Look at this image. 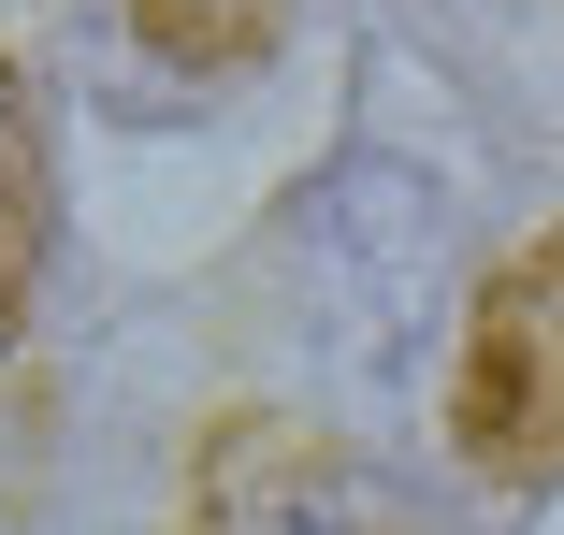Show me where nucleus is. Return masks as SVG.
<instances>
[{
	"label": "nucleus",
	"instance_id": "nucleus-3",
	"mask_svg": "<svg viewBox=\"0 0 564 535\" xmlns=\"http://www.w3.org/2000/svg\"><path fill=\"white\" fill-rule=\"evenodd\" d=\"M203 535H391V506L318 419H232L203 449Z\"/></svg>",
	"mask_w": 564,
	"mask_h": 535
},
{
	"label": "nucleus",
	"instance_id": "nucleus-4",
	"mask_svg": "<svg viewBox=\"0 0 564 535\" xmlns=\"http://www.w3.org/2000/svg\"><path fill=\"white\" fill-rule=\"evenodd\" d=\"M30 261H44V160H30V117H15V87H0V318H15Z\"/></svg>",
	"mask_w": 564,
	"mask_h": 535
},
{
	"label": "nucleus",
	"instance_id": "nucleus-2",
	"mask_svg": "<svg viewBox=\"0 0 564 535\" xmlns=\"http://www.w3.org/2000/svg\"><path fill=\"white\" fill-rule=\"evenodd\" d=\"M464 449L492 478H564V232L521 247L492 290H478V334H464Z\"/></svg>",
	"mask_w": 564,
	"mask_h": 535
},
{
	"label": "nucleus",
	"instance_id": "nucleus-1",
	"mask_svg": "<svg viewBox=\"0 0 564 535\" xmlns=\"http://www.w3.org/2000/svg\"><path fill=\"white\" fill-rule=\"evenodd\" d=\"M304 275H318V334L348 362H405L448 290V203L405 160H348L304 203Z\"/></svg>",
	"mask_w": 564,
	"mask_h": 535
}]
</instances>
